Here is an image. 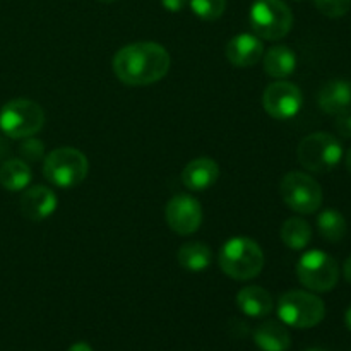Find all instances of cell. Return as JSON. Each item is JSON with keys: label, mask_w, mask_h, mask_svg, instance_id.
<instances>
[{"label": "cell", "mask_w": 351, "mask_h": 351, "mask_svg": "<svg viewBox=\"0 0 351 351\" xmlns=\"http://www.w3.org/2000/svg\"><path fill=\"white\" fill-rule=\"evenodd\" d=\"M167 48L153 41H139L120 48L113 57V72L127 86H149L161 81L170 71Z\"/></svg>", "instance_id": "1"}, {"label": "cell", "mask_w": 351, "mask_h": 351, "mask_svg": "<svg viewBox=\"0 0 351 351\" xmlns=\"http://www.w3.org/2000/svg\"><path fill=\"white\" fill-rule=\"evenodd\" d=\"M218 263L226 276L239 281H249L259 276L263 271L264 254L252 239L235 237L221 247Z\"/></svg>", "instance_id": "2"}, {"label": "cell", "mask_w": 351, "mask_h": 351, "mask_svg": "<svg viewBox=\"0 0 351 351\" xmlns=\"http://www.w3.org/2000/svg\"><path fill=\"white\" fill-rule=\"evenodd\" d=\"M278 315L287 326L297 329L315 328L326 317V305L317 295L302 290H291L281 295Z\"/></svg>", "instance_id": "3"}, {"label": "cell", "mask_w": 351, "mask_h": 351, "mask_svg": "<svg viewBox=\"0 0 351 351\" xmlns=\"http://www.w3.org/2000/svg\"><path fill=\"white\" fill-rule=\"evenodd\" d=\"M249 21L257 38L278 41L290 33L293 14L285 0H254Z\"/></svg>", "instance_id": "4"}, {"label": "cell", "mask_w": 351, "mask_h": 351, "mask_svg": "<svg viewBox=\"0 0 351 351\" xmlns=\"http://www.w3.org/2000/svg\"><path fill=\"white\" fill-rule=\"evenodd\" d=\"M88 171V158L74 147H58L45 158L43 175L55 187H75L84 180Z\"/></svg>", "instance_id": "5"}, {"label": "cell", "mask_w": 351, "mask_h": 351, "mask_svg": "<svg viewBox=\"0 0 351 351\" xmlns=\"http://www.w3.org/2000/svg\"><path fill=\"white\" fill-rule=\"evenodd\" d=\"M45 125V112L31 99H12L0 110V130L10 139H26Z\"/></svg>", "instance_id": "6"}, {"label": "cell", "mask_w": 351, "mask_h": 351, "mask_svg": "<svg viewBox=\"0 0 351 351\" xmlns=\"http://www.w3.org/2000/svg\"><path fill=\"white\" fill-rule=\"evenodd\" d=\"M297 156L305 170L312 173H326L341 161L343 147L332 134L314 132L302 139Z\"/></svg>", "instance_id": "7"}, {"label": "cell", "mask_w": 351, "mask_h": 351, "mask_svg": "<svg viewBox=\"0 0 351 351\" xmlns=\"http://www.w3.org/2000/svg\"><path fill=\"white\" fill-rule=\"evenodd\" d=\"M280 191L285 204L298 215H312L322 204L321 185L304 171H290L285 175Z\"/></svg>", "instance_id": "8"}, {"label": "cell", "mask_w": 351, "mask_h": 351, "mask_svg": "<svg viewBox=\"0 0 351 351\" xmlns=\"http://www.w3.org/2000/svg\"><path fill=\"white\" fill-rule=\"evenodd\" d=\"M297 276L305 288L317 293L331 291L338 285V263L322 250H308L297 263Z\"/></svg>", "instance_id": "9"}, {"label": "cell", "mask_w": 351, "mask_h": 351, "mask_svg": "<svg viewBox=\"0 0 351 351\" xmlns=\"http://www.w3.org/2000/svg\"><path fill=\"white\" fill-rule=\"evenodd\" d=\"M300 88L288 81H276L266 88L263 95V105L267 115H271L276 120H288L293 119L302 108Z\"/></svg>", "instance_id": "10"}, {"label": "cell", "mask_w": 351, "mask_h": 351, "mask_svg": "<svg viewBox=\"0 0 351 351\" xmlns=\"http://www.w3.org/2000/svg\"><path fill=\"white\" fill-rule=\"evenodd\" d=\"M167 223L178 235H192L202 223V208L197 199L187 194H178L168 201L165 209Z\"/></svg>", "instance_id": "11"}, {"label": "cell", "mask_w": 351, "mask_h": 351, "mask_svg": "<svg viewBox=\"0 0 351 351\" xmlns=\"http://www.w3.org/2000/svg\"><path fill=\"white\" fill-rule=\"evenodd\" d=\"M57 209V195L45 185H34L24 191L21 197V213L31 221H43Z\"/></svg>", "instance_id": "12"}, {"label": "cell", "mask_w": 351, "mask_h": 351, "mask_svg": "<svg viewBox=\"0 0 351 351\" xmlns=\"http://www.w3.org/2000/svg\"><path fill=\"white\" fill-rule=\"evenodd\" d=\"M263 41L256 34H237L226 43V58L235 67H252L263 58Z\"/></svg>", "instance_id": "13"}, {"label": "cell", "mask_w": 351, "mask_h": 351, "mask_svg": "<svg viewBox=\"0 0 351 351\" xmlns=\"http://www.w3.org/2000/svg\"><path fill=\"white\" fill-rule=\"evenodd\" d=\"M219 167L211 158H195L182 171V182L192 192H204L216 184Z\"/></svg>", "instance_id": "14"}, {"label": "cell", "mask_w": 351, "mask_h": 351, "mask_svg": "<svg viewBox=\"0 0 351 351\" xmlns=\"http://www.w3.org/2000/svg\"><path fill=\"white\" fill-rule=\"evenodd\" d=\"M317 103L322 112L329 115H341L351 110V84L345 79H332L326 82L317 95Z\"/></svg>", "instance_id": "15"}, {"label": "cell", "mask_w": 351, "mask_h": 351, "mask_svg": "<svg viewBox=\"0 0 351 351\" xmlns=\"http://www.w3.org/2000/svg\"><path fill=\"white\" fill-rule=\"evenodd\" d=\"M237 305L249 317H266L273 311V297L264 288L250 285L239 291Z\"/></svg>", "instance_id": "16"}, {"label": "cell", "mask_w": 351, "mask_h": 351, "mask_svg": "<svg viewBox=\"0 0 351 351\" xmlns=\"http://www.w3.org/2000/svg\"><path fill=\"white\" fill-rule=\"evenodd\" d=\"M254 343L263 351H288L291 345V338L283 324L267 321L263 322L254 331Z\"/></svg>", "instance_id": "17"}, {"label": "cell", "mask_w": 351, "mask_h": 351, "mask_svg": "<svg viewBox=\"0 0 351 351\" xmlns=\"http://www.w3.org/2000/svg\"><path fill=\"white\" fill-rule=\"evenodd\" d=\"M297 69V55L291 48L278 45L264 55V71L274 79H285Z\"/></svg>", "instance_id": "18"}, {"label": "cell", "mask_w": 351, "mask_h": 351, "mask_svg": "<svg viewBox=\"0 0 351 351\" xmlns=\"http://www.w3.org/2000/svg\"><path fill=\"white\" fill-rule=\"evenodd\" d=\"M177 259L189 273H204L213 264V252L206 243L189 242L178 249Z\"/></svg>", "instance_id": "19"}, {"label": "cell", "mask_w": 351, "mask_h": 351, "mask_svg": "<svg viewBox=\"0 0 351 351\" xmlns=\"http://www.w3.org/2000/svg\"><path fill=\"white\" fill-rule=\"evenodd\" d=\"M31 168L24 160H9L0 167V185L5 191L19 192L29 185Z\"/></svg>", "instance_id": "20"}, {"label": "cell", "mask_w": 351, "mask_h": 351, "mask_svg": "<svg viewBox=\"0 0 351 351\" xmlns=\"http://www.w3.org/2000/svg\"><path fill=\"white\" fill-rule=\"evenodd\" d=\"M281 240L291 250H302L311 243L312 228L305 219L290 218L281 226Z\"/></svg>", "instance_id": "21"}, {"label": "cell", "mask_w": 351, "mask_h": 351, "mask_svg": "<svg viewBox=\"0 0 351 351\" xmlns=\"http://www.w3.org/2000/svg\"><path fill=\"white\" fill-rule=\"evenodd\" d=\"M346 219L336 209H326L317 216V230L324 240L331 243H338L346 235Z\"/></svg>", "instance_id": "22"}, {"label": "cell", "mask_w": 351, "mask_h": 351, "mask_svg": "<svg viewBox=\"0 0 351 351\" xmlns=\"http://www.w3.org/2000/svg\"><path fill=\"white\" fill-rule=\"evenodd\" d=\"M192 12L202 21H216L226 9V0H189Z\"/></svg>", "instance_id": "23"}, {"label": "cell", "mask_w": 351, "mask_h": 351, "mask_svg": "<svg viewBox=\"0 0 351 351\" xmlns=\"http://www.w3.org/2000/svg\"><path fill=\"white\" fill-rule=\"evenodd\" d=\"M314 5L321 14L331 19L346 16L351 9V0H314Z\"/></svg>", "instance_id": "24"}, {"label": "cell", "mask_w": 351, "mask_h": 351, "mask_svg": "<svg viewBox=\"0 0 351 351\" xmlns=\"http://www.w3.org/2000/svg\"><path fill=\"white\" fill-rule=\"evenodd\" d=\"M19 154L26 163H34L40 161L45 154V144L41 141L33 139V137H26L24 143L21 144Z\"/></svg>", "instance_id": "25"}, {"label": "cell", "mask_w": 351, "mask_h": 351, "mask_svg": "<svg viewBox=\"0 0 351 351\" xmlns=\"http://www.w3.org/2000/svg\"><path fill=\"white\" fill-rule=\"evenodd\" d=\"M336 130H338L339 136L350 139L351 137V110L341 113V115H338V119H336Z\"/></svg>", "instance_id": "26"}, {"label": "cell", "mask_w": 351, "mask_h": 351, "mask_svg": "<svg viewBox=\"0 0 351 351\" xmlns=\"http://www.w3.org/2000/svg\"><path fill=\"white\" fill-rule=\"evenodd\" d=\"M187 3L189 0H161V5L170 12H180Z\"/></svg>", "instance_id": "27"}, {"label": "cell", "mask_w": 351, "mask_h": 351, "mask_svg": "<svg viewBox=\"0 0 351 351\" xmlns=\"http://www.w3.org/2000/svg\"><path fill=\"white\" fill-rule=\"evenodd\" d=\"M69 351H93V348L88 345V343L79 341V343H74V345H72L71 348H69Z\"/></svg>", "instance_id": "28"}, {"label": "cell", "mask_w": 351, "mask_h": 351, "mask_svg": "<svg viewBox=\"0 0 351 351\" xmlns=\"http://www.w3.org/2000/svg\"><path fill=\"white\" fill-rule=\"evenodd\" d=\"M343 273H345L346 281H348V283L351 285V256L348 257V259H346L345 266H343Z\"/></svg>", "instance_id": "29"}, {"label": "cell", "mask_w": 351, "mask_h": 351, "mask_svg": "<svg viewBox=\"0 0 351 351\" xmlns=\"http://www.w3.org/2000/svg\"><path fill=\"white\" fill-rule=\"evenodd\" d=\"M345 324H346V328H348V331L351 332V305L345 314Z\"/></svg>", "instance_id": "30"}, {"label": "cell", "mask_w": 351, "mask_h": 351, "mask_svg": "<svg viewBox=\"0 0 351 351\" xmlns=\"http://www.w3.org/2000/svg\"><path fill=\"white\" fill-rule=\"evenodd\" d=\"M346 168H348V171L351 173V147L348 149V153H346Z\"/></svg>", "instance_id": "31"}, {"label": "cell", "mask_w": 351, "mask_h": 351, "mask_svg": "<svg viewBox=\"0 0 351 351\" xmlns=\"http://www.w3.org/2000/svg\"><path fill=\"white\" fill-rule=\"evenodd\" d=\"M99 2H103V3H112V2H117V0H99Z\"/></svg>", "instance_id": "32"}, {"label": "cell", "mask_w": 351, "mask_h": 351, "mask_svg": "<svg viewBox=\"0 0 351 351\" xmlns=\"http://www.w3.org/2000/svg\"><path fill=\"white\" fill-rule=\"evenodd\" d=\"M307 351H326V350H322V348H311V350H307Z\"/></svg>", "instance_id": "33"}]
</instances>
